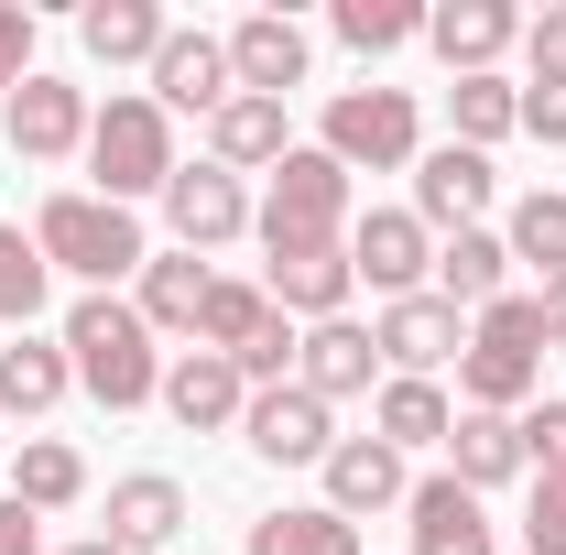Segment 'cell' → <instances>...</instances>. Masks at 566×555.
<instances>
[{"label":"cell","mask_w":566,"mask_h":555,"mask_svg":"<svg viewBox=\"0 0 566 555\" xmlns=\"http://www.w3.org/2000/svg\"><path fill=\"white\" fill-rule=\"evenodd\" d=\"M55 338H66L76 381H87L109 415H142V404H164V348H153V327H142L120 294H76Z\"/></svg>","instance_id":"1"},{"label":"cell","mask_w":566,"mask_h":555,"mask_svg":"<svg viewBox=\"0 0 566 555\" xmlns=\"http://www.w3.org/2000/svg\"><path fill=\"white\" fill-rule=\"evenodd\" d=\"M458 392H469V415H523V404H545V316H534V294H501V305L469 316Z\"/></svg>","instance_id":"2"},{"label":"cell","mask_w":566,"mask_h":555,"mask_svg":"<svg viewBox=\"0 0 566 555\" xmlns=\"http://www.w3.org/2000/svg\"><path fill=\"white\" fill-rule=\"evenodd\" d=\"M33 251L55 262V273H76L87 294H109V283H142V218L109 208V197H44L33 208Z\"/></svg>","instance_id":"3"},{"label":"cell","mask_w":566,"mask_h":555,"mask_svg":"<svg viewBox=\"0 0 566 555\" xmlns=\"http://www.w3.org/2000/svg\"><path fill=\"white\" fill-rule=\"evenodd\" d=\"M251 229H262V251H338L349 240V164L338 153H316V142H294L273 164V197L251 208Z\"/></svg>","instance_id":"4"},{"label":"cell","mask_w":566,"mask_h":555,"mask_svg":"<svg viewBox=\"0 0 566 555\" xmlns=\"http://www.w3.org/2000/svg\"><path fill=\"white\" fill-rule=\"evenodd\" d=\"M87 197H109V208H132V197H164L175 186V121L153 109V87H120L98 121H87Z\"/></svg>","instance_id":"5"},{"label":"cell","mask_w":566,"mask_h":555,"mask_svg":"<svg viewBox=\"0 0 566 555\" xmlns=\"http://www.w3.org/2000/svg\"><path fill=\"white\" fill-rule=\"evenodd\" d=\"M316 153H338L349 175H359V164H370V175H415V153H424L415 87H338V98H327Z\"/></svg>","instance_id":"6"},{"label":"cell","mask_w":566,"mask_h":555,"mask_svg":"<svg viewBox=\"0 0 566 555\" xmlns=\"http://www.w3.org/2000/svg\"><path fill=\"white\" fill-rule=\"evenodd\" d=\"M349 273L381 294V305H403V294H424L436 283V229H424L415 208H370L349 218Z\"/></svg>","instance_id":"7"},{"label":"cell","mask_w":566,"mask_h":555,"mask_svg":"<svg viewBox=\"0 0 566 555\" xmlns=\"http://www.w3.org/2000/svg\"><path fill=\"white\" fill-rule=\"evenodd\" d=\"M87 121H98L87 87H76V76H44V66L0 98V132H11L22 164H66V153H87Z\"/></svg>","instance_id":"8"},{"label":"cell","mask_w":566,"mask_h":555,"mask_svg":"<svg viewBox=\"0 0 566 555\" xmlns=\"http://www.w3.org/2000/svg\"><path fill=\"white\" fill-rule=\"evenodd\" d=\"M370 348H381V381H436V370L469 348V316H458V305L424 283V294H403V305H381Z\"/></svg>","instance_id":"9"},{"label":"cell","mask_w":566,"mask_h":555,"mask_svg":"<svg viewBox=\"0 0 566 555\" xmlns=\"http://www.w3.org/2000/svg\"><path fill=\"white\" fill-rule=\"evenodd\" d=\"M240 447H251L262 469H327V447H338V415H327L305 381H273V392H251V415H240Z\"/></svg>","instance_id":"10"},{"label":"cell","mask_w":566,"mask_h":555,"mask_svg":"<svg viewBox=\"0 0 566 555\" xmlns=\"http://www.w3.org/2000/svg\"><path fill=\"white\" fill-rule=\"evenodd\" d=\"M164 229H175V251H229V240L251 229V186H240L229 164H175Z\"/></svg>","instance_id":"11"},{"label":"cell","mask_w":566,"mask_h":555,"mask_svg":"<svg viewBox=\"0 0 566 555\" xmlns=\"http://www.w3.org/2000/svg\"><path fill=\"white\" fill-rule=\"evenodd\" d=\"M164 415L186 425V436H240V415H251L240 359H218V348H175V359H164Z\"/></svg>","instance_id":"12"},{"label":"cell","mask_w":566,"mask_h":555,"mask_svg":"<svg viewBox=\"0 0 566 555\" xmlns=\"http://www.w3.org/2000/svg\"><path fill=\"white\" fill-rule=\"evenodd\" d=\"M240 98V76H229V33H164V55H153V109L175 121V109H197V121H218Z\"/></svg>","instance_id":"13"},{"label":"cell","mask_w":566,"mask_h":555,"mask_svg":"<svg viewBox=\"0 0 566 555\" xmlns=\"http://www.w3.org/2000/svg\"><path fill=\"white\" fill-rule=\"evenodd\" d=\"M501 197L491 153H469V142H436V153H415V218L447 240V229H480V208Z\"/></svg>","instance_id":"14"},{"label":"cell","mask_w":566,"mask_h":555,"mask_svg":"<svg viewBox=\"0 0 566 555\" xmlns=\"http://www.w3.org/2000/svg\"><path fill=\"white\" fill-rule=\"evenodd\" d=\"M316 480H327V512H338V523H370V512H403V501H415V469H403L381 436H338Z\"/></svg>","instance_id":"15"},{"label":"cell","mask_w":566,"mask_h":555,"mask_svg":"<svg viewBox=\"0 0 566 555\" xmlns=\"http://www.w3.org/2000/svg\"><path fill=\"white\" fill-rule=\"evenodd\" d=\"M424 44L447 55V76H501V55L523 44V11L512 0H436L424 11Z\"/></svg>","instance_id":"16"},{"label":"cell","mask_w":566,"mask_h":555,"mask_svg":"<svg viewBox=\"0 0 566 555\" xmlns=\"http://www.w3.org/2000/svg\"><path fill=\"white\" fill-rule=\"evenodd\" d=\"M294 381H305L327 415H338V404H359V392L381 381V348H370V327H359V316H327V327H305V338H294Z\"/></svg>","instance_id":"17"},{"label":"cell","mask_w":566,"mask_h":555,"mask_svg":"<svg viewBox=\"0 0 566 555\" xmlns=\"http://www.w3.org/2000/svg\"><path fill=\"white\" fill-rule=\"evenodd\" d=\"M305 22L294 11H251V22H229V76H240V98H283V87H305Z\"/></svg>","instance_id":"18"},{"label":"cell","mask_w":566,"mask_h":555,"mask_svg":"<svg viewBox=\"0 0 566 555\" xmlns=\"http://www.w3.org/2000/svg\"><path fill=\"white\" fill-rule=\"evenodd\" d=\"M186 534V480H164V469H132V480H109V555H164Z\"/></svg>","instance_id":"19"},{"label":"cell","mask_w":566,"mask_h":555,"mask_svg":"<svg viewBox=\"0 0 566 555\" xmlns=\"http://www.w3.org/2000/svg\"><path fill=\"white\" fill-rule=\"evenodd\" d=\"M403 523H415V555H501V534H491V501H480V490H458L447 469H436V480H415Z\"/></svg>","instance_id":"20"},{"label":"cell","mask_w":566,"mask_h":555,"mask_svg":"<svg viewBox=\"0 0 566 555\" xmlns=\"http://www.w3.org/2000/svg\"><path fill=\"white\" fill-rule=\"evenodd\" d=\"M262 294H273V316H294V327H327V316H349V294H359L349 240H338V251H283L273 273H262Z\"/></svg>","instance_id":"21"},{"label":"cell","mask_w":566,"mask_h":555,"mask_svg":"<svg viewBox=\"0 0 566 555\" xmlns=\"http://www.w3.org/2000/svg\"><path fill=\"white\" fill-rule=\"evenodd\" d=\"M208 294H218V273L197 262V251H153V262H142L132 316L153 327V338H186V348H197V316H208Z\"/></svg>","instance_id":"22"},{"label":"cell","mask_w":566,"mask_h":555,"mask_svg":"<svg viewBox=\"0 0 566 555\" xmlns=\"http://www.w3.org/2000/svg\"><path fill=\"white\" fill-rule=\"evenodd\" d=\"M447 480L480 490V501L512 490V480H534V469H523V425H512V415H469V404H458V425H447Z\"/></svg>","instance_id":"23"},{"label":"cell","mask_w":566,"mask_h":555,"mask_svg":"<svg viewBox=\"0 0 566 555\" xmlns=\"http://www.w3.org/2000/svg\"><path fill=\"white\" fill-rule=\"evenodd\" d=\"M436 294H447L458 316L501 305V294H512V240H501V229H447V240H436Z\"/></svg>","instance_id":"24"},{"label":"cell","mask_w":566,"mask_h":555,"mask_svg":"<svg viewBox=\"0 0 566 555\" xmlns=\"http://www.w3.org/2000/svg\"><path fill=\"white\" fill-rule=\"evenodd\" d=\"M76 392V359H66V338H33V327H22V338L0 348V425L22 415H55V404H66Z\"/></svg>","instance_id":"25"},{"label":"cell","mask_w":566,"mask_h":555,"mask_svg":"<svg viewBox=\"0 0 566 555\" xmlns=\"http://www.w3.org/2000/svg\"><path fill=\"white\" fill-rule=\"evenodd\" d=\"M283 153H294V132H283V98H229V109L208 121V164H229L240 186H251V175H273Z\"/></svg>","instance_id":"26"},{"label":"cell","mask_w":566,"mask_h":555,"mask_svg":"<svg viewBox=\"0 0 566 555\" xmlns=\"http://www.w3.org/2000/svg\"><path fill=\"white\" fill-rule=\"evenodd\" d=\"M447 425H458L447 381H381V392H370V436H381L392 458H415V447H447Z\"/></svg>","instance_id":"27"},{"label":"cell","mask_w":566,"mask_h":555,"mask_svg":"<svg viewBox=\"0 0 566 555\" xmlns=\"http://www.w3.org/2000/svg\"><path fill=\"white\" fill-rule=\"evenodd\" d=\"M164 33H175V22H164L153 0H87V11H76V44H87L98 66H153Z\"/></svg>","instance_id":"28"},{"label":"cell","mask_w":566,"mask_h":555,"mask_svg":"<svg viewBox=\"0 0 566 555\" xmlns=\"http://www.w3.org/2000/svg\"><path fill=\"white\" fill-rule=\"evenodd\" d=\"M11 501H22V512H76V501H87V458H76L66 436H22Z\"/></svg>","instance_id":"29"},{"label":"cell","mask_w":566,"mask_h":555,"mask_svg":"<svg viewBox=\"0 0 566 555\" xmlns=\"http://www.w3.org/2000/svg\"><path fill=\"white\" fill-rule=\"evenodd\" d=\"M251 555H359V523H338L327 501H283L251 523Z\"/></svg>","instance_id":"30"},{"label":"cell","mask_w":566,"mask_h":555,"mask_svg":"<svg viewBox=\"0 0 566 555\" xmlns=\"http://www.w3.org/2000/svg\"><path fill=\"white\" fill-rule=\"evenodd\" d=\"M447 121H458L469 153H491V142L523 132V87H512V76H458V87H447Z\"/></svg>","instance_id":"31"},{"label":"cell","mask_w":566,"mask_h":555,"mask_svg":"<svg viewBox=\"0 0 566 555\" xmlns=\"http://www.w3.org/2000/svg\"><path fill=\"white\" fill-rule=\"evenodd\" d=\"M501 240H512V262H523L534 283H556V273H566V186H534V197L512 208Z\"/></svg>","instance_id":"32"},{"label":"cell","mask_w":566,"mask_h":555,"mask_svg":"<svg viewBox=\"0 0 566 555\" xmlns=\"http://www.w3.org/2000/svg\"><path fill=\"white\" fill-rule=\"evenodd\" d=\"M44 283H55V262L33 251V229H22V218H0V327H11V338L44 316Z\"/></svg>","instance_id":"33"},{"label":"cell","mask_w":566,"mask_h":555,"mask_svg":"<svg viewBox=\"0 0 566 555\" xmlns=\"http://www.w3.org/2000/svg\"><path fill=\"white\" fill-rule=\"evenodd\" d=\"M327 33H338L349 55H392V44H424V11L415 0H338Z\"/></svg>","instance_id":"34"},{"label":"cell","mask_w":566,"mask_h":555,"mask_svg":"<svg viewBox=\"0 0 566 555\" xmlns=\"http://www.w3.org/2000/svg\"><path fill=\"white\" fill-rule=\"evenodd\" d=\"M273 327V294L262 283H229L218 273V294H208V316H197V348H218V359H240V348Z\"/></svg>","instance_id":"35"},{"label":"cell","mask_w":566,"mask_h":555,"mask_svg":"<svg viewBox=\"0 0 566 555\" xmlns=\"http://www.w3.org/2000/svg\"><path fill=\"white\" fill-rule=\"evenodd\" d=\"M523 555H566V469L523 490Z\"/></svg>","instance_id":"36"},{"label":"cell","mask_w":566,"mask_h":555,"mask_svg":"<svg viewBox=\"0 0 566 555\" xmlns=\"http://www.w3.org/2000/svg\"><path fill=\"white\" fill-rule=\"evenodd\" d=\"M523 469H534V480H545V469H566V392H545V404H523Z\"/></svg>","instance_id":"37"},{"label":"cell","mask_w":566,"mask_h":555,"mask_svg":"<svg viewBox=\"0 0 566 555\" xmlns=\"http://www.w3.org/2000/svg\"><path fill=\"white\" fill-rule=\"evenodd\" d=\"M523 55H534V76H556V87H566V0H545V11L523 22Z\"/></svg>","instance_id":"38"},{"label":"cell","mask_w":566,"mask_h":555,"mask_svg":"<svg viewBox=\"0 0 566 555\" xmlns=\"http://www.w3.org/2000/svg\"><path fill=\"white\" fill-rule=\"evenodd\" d=\"M22 76H33V11H22V0H0V98H11Z\"/></svg>","instance_id":"39"},{"label":"cell","mask_w":566,"mask_h":555,"mask_svg":"<svg viewBox=\"0 0 566 555\" xmlns=\"http://www.w3.org/2000/svg\"><path fill=\"white\" fill-rule=\"evenodd\" d=\"M523 132L566 153V87H556V76H523Z\"/></svg>","instance_id":"40"},{"label":"cell","mask_w":566,"mask_h":555,"mask_svg":"<svg viewBox=\"0 0 566 555\" xmlns=\"http://www.w3.org/2000/svg\"><path fill=\"white\" fill-rule=\"evenodd\" d=\"M0 555H44V512H22L11 490H0Z\"/></svg>","instance_id":"41"},{"label":"cell","mask_w":566,"mask_h":555,"mask_svg":"<svg viewBox=\"0 0 566 555\" xmlns=\"http://www.w3.org/2000/svg\"><path fill=\"white\" fill-rule=\"evenodd\" d=\"M534 316H545V348H566V273L534 283Z\"/></svg>","instance_id":"42"},{"label":"cell","mask_w":566,"mask_h":555,"mask_svg":"<svg viewBox=\"0 0 566 555\" xmlns=\"http://www.w3.org/2000/svg\"><path fill=\"white\" fill-rule=\"evenodd\" d=\"M66 555H109V545H98V534H87V545H66Z\"/></svg>","instance_id":"43"}]
</instances>
